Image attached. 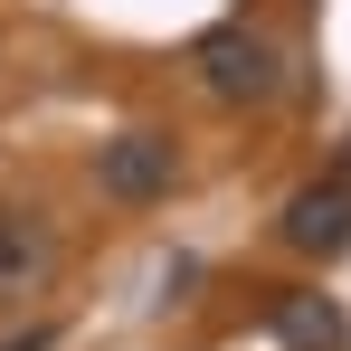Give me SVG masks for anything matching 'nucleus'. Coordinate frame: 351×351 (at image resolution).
Wrapping results in <instances>:
<instances>
[{"label": "nucleus", "mask_w": 351, "mask_h": 351, "mask_svg": "<svg viewBox=\"0 0 351 351\" xmlns=\"http://www.w3.org/2000/svg\"><path fill=\"white\" fill-rule=\"evenodd\" d=\"M0 351H58V323H29V332H10Z\"/></svg>", "instance_id": "obj_6"}, {"label": "nucleus", "mask_w": 351, "mask_h": 351, "mask_svg": "<svg viewBox=\"0 0 351 351\" xmlns=\"http://www.w3.org/2000/svg\"><path fill=\"white\" fill-rule=\"evenodd\" d=\"M276 342H285V351H342L351 323H342L332 294H285V304H276Z\"/></svg>", "instance_id": "obj_4"}, {"label": "nucleus", "mask_w": 351, "mask_h": 351, "mask_svg": "<svg viewBox=\"0 0 351 351\" xmlns=\"http://www.w3.org/2000/svg\"><path fill=\"white\" fill-rule=\"evenodd\" d=\"M285 247H304V256H351V180H304L285 199Z\"/></svg>", "instance_id": "obj_3"}, {"label": "nucleus", "mask_w": 351, "mask_h": 351, "mask_svg": "<svg viewBox=\"0 0 351 351\" xmlns=\"http://www.w3.org/2000/svg\"><path fill=\"white\" fill-rule=\"evenodd\" d=\"M38 256H48V247H38V237H0V285H19V276H29V266H38Z\"/></svg>", "instance_id": "obj_5"}, {"label": "nucleus", "mask_w": 351, "mask_h": 351, "mask_svg": "<svg viewBox=\"0 0 351 351\" xmlns=\"http://www.w3.org/2000/svg\"><path fill=\"white\" fill-rule=\"evenodd\" d=\"M342 171H351V143H342Z\"/></svg>", "instance_id": "obj_7"}, {"label": "nucleus", "mask_w": 351, "mask_h": 351, "mask_svg": "<svg viewBox=\"0 0 351 351\" xmlns=\"http://www.w3.org/2000/svg\"><path fill=\"white\" fill-rule=\"evenodd\" d=\"M190 66H199V86H209L219 105H266V95L285 86V66H276V48H266L256 29H199V38H190Z\"/></svg>", "instance_id": "obj_1"}, {"label": "nucleus", "mask_w": 351, "mask_h": 351, "mask_svg": "<svg viewBox=\"0 0 351 351\" xmlns=\"http://www.w3.org/2000/svg\"><path fill=\"white\" fill-rule=\"evenodd\" d=\"M171 133H114L105 152H95V190L123 199V209H152V199H171Z\"/></svg>", "instance_id": "obj_2"}]
</instances>
